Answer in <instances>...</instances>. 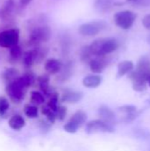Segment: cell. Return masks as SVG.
<instances>
[{
    "mask_svg": "<svg viewBox=\"0 0 150 151\" xmlns=\"http://www.w3.org/2000/svg\"><path fill=\"white\" fill-rule=\"evenodd\" d=\"M118 47L119 43L114 38H100L89 45L92 55L95 57H104L117 50Z\"/></svg>",
    "mask_w": 150,
    "mask_h": 151,
    "instance_id": "cell-1",
    "label": "cell"
},
{
    "mask_svg": "<svg viewBox=\"0 0 150 151\" xmlns=\"http://www.w3.org/2000/svg\"><path fill=\"white\" fill-rule=\"evenodd\" d=\"M27 89V88L19 81V78L7 83L5 87V92L13 103H20L25 97Z\"/></svg>",
    "mask_w": 150,
    "mask_h": 151,
    "instance_id": "cell-2",
    "label": "cell"
},
{
    "mask_svg": "<svg viewBox=\"0 0 150 151\" xmlns=\"http://www.w3.org/2000/svg\"><path fill=\"white\" fill-rule=\"evenodd\" d=\"M137 18V15L130 10H125L121 12H118L114 15V21L115 24L124 29V30H128L130 29L133 23L135 22V19Z\"/></svg>",
    "mask_w": 150,
    "mask_h": 151,
    "instance_id": "cell-3",
    "label": "cell"
},
{
    "mask_svg": "<svg viewBox=\"0 0 150 151\" xmlns=\"http://www.w3.org/2000/svg\"><path fill=\"white\" fill-rule=\"evenodd\" d=\"M107 27V23L103 20H95L83 23L79 27V33L83 36H95Z\"/></svg>",
    "mask_w": 150,
    "mask_h": 151,
    "instance_id": "cell-4",
    "label": "cell"
},
{
    "mask_svg": "<svg viewBox=\"0 0 150 151\" xmlns=\"http://www.w3.org/2000/svg\"><path fill=\"white\" fill-rule=\"evenodd\" d=\"M19 40V31L17 28H10L0 33V47L11 49L18 45Z\"/></svg>",
    "mask_w": 150,
    "mask_h": 151,
    "instance_id": "cell-5",
    "label": "cell"
},
{
    "mask_svg": "<svg viewBox=\"0 0 150 151\" xmlns=\"http://www.w3.org/2000/svg\"><path fill=\"white\" fill-rule=\"evenodd\" d=\"M51 36V30L48 26L37 27L33 29L29 36V42L33 45H38L50 40Z\"/></svg>",
    "mask_w": 150,
    "mask_h": 151,
    "instance_id": "cell-6",
    "label": "cell"
},
{
    "mask_svg": "<svg viewBox=\"0 0 150 151\" xmlns=\"http://www.w3.org/2000/svg\"><path fill=\"white\" fill-rule=\"evenodd\" d=\"M87 120V114L83 111H76L70 120L64 126V130L70 134H74L77 132L78 128L80 127Z\"/></svg>",
    "mask_w": 150,
    "mask_h": 151,
    "instance_id": "cell-7",
    "label": "cell"
},
{
    "mask_svg": "<svg viewBox=\"0 0 150 151\" xmlns=\"http://www.w3.org/2000/svg\"><path fill=\"white\" fill-rule=\"evenodd\" d=\"M86 132L88 134H93L96 132L113 133L114 128L111 124L107 123L103 120H93L86 125Z\"/></svg>",
    "mask_w": 150,
    "mask_h": 151,
    "instance_id": "cell-8",
    "label": "cell"
},
{
    "mask_svg": "<svg viewBox=\"0 0 150 151\" xmlns=\"http://www.w3.org/2000/svg\"><path fill=\"white\" fill-rule=\"evenodd\" d=\"M129 79L133 83V88L137 92H142L146 90L148 84V78L138 73L136 70L132 71L129 73Z\"/></svg>",
    "mask_w": 150,
    "mask_h": 151,
    "instance_id": "cell-9",
    "label": "cell"
},
{
    "mask_svg": "<svg viewBox=\"0 0 150 151\" xmlns=\"http://www.w3.org/2000/svg\"><path fill=\"white\" fill-rule=\"evenodd\" d=\"M136 71L148 78V80L150 77V60L147 56H142L137 64Z\"/></svg>",
    "mask_w": 150,
    "mask_h": 151,
    "instance_id": "cell-10",
    "label": "cell"
},
{
    "mask_svg": "<svg viewBox=\"0 0 150 151\" xmlns=\"http://www.w3.org/2000/svg\"><path fill=\"white\" fill-rule=\"evenodd\" d=\"M63 67V65L60 60L56 59V58H50L46 60L44 64V68L45 71L50 73V74H56L61 71Z\"/></svg>",
    "mask_w": 150,
    "mask_h": 151,
    "instance_id": "cell-11",
    "label": "cell"
},
{
    "mask_svg": "<svg viewBox=\"0 0 150 151\" xmlns=\"http://www.w3.org/2000/svg\"><path fill=\"white\" fill-rule=\"evenodd\" d=\"M37 81H38L40 89L42 91V93L44 95H46L50 97L53 93H55V91L50 87V77H49V75H47V74L41 75L40 77H38Z\"/></svg>",
    "mask_w": 150,
    "mask_h": 151,
    "instance_id": "cell-12",
    "label": "cell"
},
{
    "mask_svg": "<svg viewBox=\"0 0 150 151\" xmlns=\"http://www.w3.org/2000/svg\"><path fill=\"white\" fill-rule=\"evenodd\" d=\"M107 65L106 60L103 57H97L96 58H93L89 62L90 70L95 73H101Z\"/></svg>",
    "mask_w": 150,
    "mask_h": 151,
    "instance_id": "cell-13",
    "label": "cell"
},
{
    "mask_svg": "<svg viewBox=\"0 0 150 151\" xmlns=\"http://www.w3.org/2000/svg\"><path fill=\"white\" fill-rule=\"evenodd\" d=\"M8 125H9L10 128H11L12 130L19 131L26 126V120L21 115L15 114L9 119Z\"/></svg>",
    "mask_w": 150,
    "mask_h": 151,
    "instance_id": "cell-14",
    "label": "cell"
},
{
    "mask_svg": "<svg viewBox=\"0 0 150 151\" xmlns=\"http://www.w3.org/2000/svg\"><path fill=\"white\" fill-rule=\"evenodd\" d=\"M103 81L102 76L98 74H92V75H88L82 80V84L88 88H97L101 85Z\"/></svg>",
    "mask_w": 150,
    "mask_h": 151,
    "instance_id": "cell-15",
    "label": "cell"
},
{
    "mask_svg": "<svg viewBox=\"0 0 150 151\" xmlns=\"http://www.w3.org/2000/svg\"><path fill=\"white\" fill-rule=\"evenodd\" d=\"M134 67L133 61L131 60H125L118 64V77H123L127 73H130Z\"/></svg>",
    "mask_w": 150,
    "mask_h": 151,
    "instance_id": "cell-16",
    "label": "cell"
},
{
    "mask_svg": "<svg viewBox=\"0 0 150 151\" xmlns=\"http://www.w3.org/2000/svg\"><path fill=\"white\" fill-rule=\"evenodd\" d=\"M19 71L14 68V67H9L7 69H5L3 73H2V79L4 81L9 83V82H11L13 81H15L17 78L19 77Z\"/></svg>",
    "mask_w": 150,
    "mask_h": 151,
    "instance_id": "cell-17",
    "label": "cell"
},
{
    "mask_svg": "<svg viewBox=\"0 0 150 151\" xmlns=\"http://www.w3.org/2000/svg\"><path fill=\"white\" fill-rule=\"evenodd\" d=\"M98 113H99L100 117L102 118V119L107 123L111 124V122H113V120H115L114 112L107 106H101L99 108Z\"/></svg>",
    "mask_w": 150,
    "mask_h": 151,
    "instance_id": "cell-18",
    "label": "cell"
},
{
    "mask_svg": "<svg viewBox=\"0 0 150 151\" xmlns=\"http://www.w3.org/2000/svg\"><path fill=\"white\" fill-rule=\"evenodd\" d=\"M83 95L81 92H76V91H68L65 93L61 98L62 102L65 103H77L81 100Z\"/></svg>",
    "mask_w": 150,
    "mask_h": 151,
    "instance_id": "cell-19",
    "label": "cell"
},
{
    "mask_svg": "<svg viewBox=\"0 0 150 151\" xmlns=\"http://www.w3.org/2000/svg\"><path fill=\"white\" fill-rule=\"evenodd\" d=\"M30 102L34 105H40L44 104L45 97L42 95V93L39 91H32L30 94Z\"/></svg>",
    "mask_w": 150,
    "mask_h": 151,
    "instance_id": "cell-20",
    "label": "cell"
},
{
    "mask_svg": "<svg viewBox=\"0 0 150 151\" xmlns=\"http://www.w3.org/2000/svg\"><path fill=\"white\" fill-rule=\"evenodd\" d=\"M24 113L28 119H35L38 117L39 110L36 105L27 104L24 107Z\"/></svg>",
    "mask_w": 150,
    "mask_h": 151,
    "instance_id": "cell-21",
    "label": "cell"
},
{
    "mask_svg": "<svg viewBox=\"0 0 150 151\" xmlns=\"http://www.w3.org/2000/svg\"><path fill=\"white\" fill-rule=\"evenodd\" d=\"M10 50V58L11 60L13 61H17L19 60L20 58H22L23 56V53H22V50H21V47L18 44V45H15L13 47H11Z\"/></svg>",
    "mask_w": 150,
    "mask_h": 151,
    "instance_id": "cell-22",
    "label": "cell"
},
{
    "mask_svg": "<svg viewBox=\"0 0 150 151\" xmlns=\"http://www.w3.org/2000/svg\"><path fill=\"white\" fill-rule=\"evenodd\" d=\"M42 113L46 116L47 119L50 122V123H54L56 119H57V116H56V112L53 111L51 109H50L47 105L46 106H43L42 108Z\"/></svg>",
    "mask_w": 150,
    "mask_h": 151,
    "instance_id": "cell-23",
    "label": "cell"
},
{
    "mask_svg": "<svg viewBox=\"0 0 150 151\" xmlns=\"http://www.w3.org/2000/svg\"><path fill=\"white\" fill-rule=\"evenodd\" d=\"M57 103H58V95L55 92V93H53V94L50 96V99H49V102H48V104H47V106H48L50 109H51L53 111L56 112L57 110V107H58Z\"/></svg>",
    "mask_w": 150,
    "mask_h": 151,
    "instance_id": "cell-24",
    "label": "cell"
},
{
    "mask_svg": "<svg viewBox=\"0 0 150 151\" xmlns=\"http://www.w3.org/2000/svg\"><path fill=\"white\" fill-rule=\"evenodd\" d=\"M92 53L90 51L89 46H85L82 48L81 52H80V58L83 62H90V60L92 59Z\"/></svg>",
    "mask_w": 150,
    "mask_h": 151,
    "instance_id": "cell-25",
    "label": "cell"
},
{
    "mask_svg": "<svg viewBox=\"0 0 150 151\" xmlns=\"http://www.w3.org/2000/svg\"><path fill=\"white\" fill-rule=\"evenodd\" d=\"M111 1L112 0H96L95 6L99 11L103 12V11H106L110 7V5L111 4Z\"/></svg>",
    "mask_w": 150,
    "mask_h": 151,
    "instance_id": "cell-26",
    "label": "cell"
},
{
    "mask_svg": "<svg viewBox=\"0 0 150 151\" xmlns=\"http://www.w3.org/2000/svg\"><path fill=\"white\" fill-rule=\"evenodd\" d=\"M9 107H10V104L7 98L4 96H0V115L2 116L5 114Z\"/></svg>",
    "mask_w": 150,
    "mask_h": 151,
    "instance_id": "cell-27",
    "label": "cell"
},
{
    "mask_svg": "<svg viewBox=\"0 0 150 151\" xmlns=\"http://www.w3.org/2000/svg\"><path fill=\"white\" fill-rule=\"evenodd\" d=\"M66 113H67V109L65 106H58L57 107V110L56 111V116H57V119H59V120H64L65 116H66Z\"/></svg>",
    "mask_w": 150,
    "mask_h": 151,
    "instance_id": "cell-28",
    "label": "cell"
},
{
    "mask_svg": "<svg viewBox=\"0 0 150 151\" xmlns=\"http://www.w3.org/2000/svg\"><path fill=\"white\" fill-rule=\"evenodd\" d=\"M118 109L121 112H124L126 114H132V113L136 112L137 111V108L133 105H124V106L119 107Z\"/></svg>",
    "mask_w": 150,
    "mask_h": 151,
    "instance_id": "cell-29",
    "label": "cell"
},
{
    "mask_svg": "<svg viewBox=\"0 0 150 151\" xmlns=\"http://www.w3.org/2000/svg\"><path fill=\"white\" fill-rule=\"evenodd\" d=\"M142 25L146 29L150 30V14L146 15L143 19H142Z\"/></svg>",
    "mask_w": 150,
    "mask_h": 151,
    "instance_id": "cell-30",
    "label": "cell"
},
{
    "mask_svg": "<svg viewBox=\"0 0 150 151\" xmlns=\"http://www.w3.org/2000/svg\"><path fill=\"white\" fill-rule=\"evenodd\" d=\"M134 4L137 5H141V6H149L150 0H138Z\"/></svg>",
    "mask_w": 150,
    "mask_h": 151,
    "instance_id": "cell-31",
    "label": "cell"
},
{
    "mask_svg": "<svg viewBox=\"0 0 150 151\" xmlns=\"http://www.w3.org/2000/svg\"><path fill=\"white\" fill-rule=\"evenodd\" d=\"M32 1H33V0H19V4H20L21 6L25 7V6L28 5Z\"/></svg>",
    "mask_w": 150,
    "mask_h": 151,
    "instance_id": "cell-32",
    "label": "cell"
},
{
    "mask_svg": "<svg viewBox=\"0 0 150 151\" xmlns=\"http://www.w3.org/2000/svg\"><path fill=\"white\" fill-rule=\"evenodd\" d=\"M138 0H126V2H129V3H136Z\"/></svg>",
    "mask_w": 150,
    "mask_h": 151,
    "instance_id": "cell-33",
    "label": "cell"
},
{
    "mask_svg": "<svg viewBox=\"0 0 150 151\" xmlns=\"http://www.w3.org/2000/svg\"><path fill=\"white\" fill-rule=\"evenodd\" d=\"M148 84L149 85V87H150V77H149V81H148Z\"/></svg>",
    "mask_w": 150,
    "mask_h": 151,
    "instance_id": "cell-34",
    "label": "cell"
}]
</instances>
